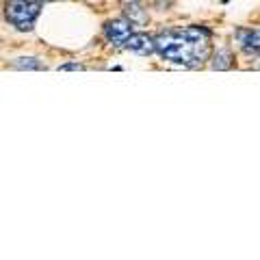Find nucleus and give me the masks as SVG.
Instances as JSON below:
<instances>
[{
  "label": "nucleus",
  "instance_id": "nucleus-1",
  "mask_svg": "<svg viewBox=\"0 0 260 260\" xmlns=\"http://www.w3.org/2000/svg\"><path fill=\"white\" fill-rule=\"evenodd\" d=\"M210 30L204 26H184L160 32L154 37V46L165 61L184 68H200L210 56Z\"/></svg>",
  "mask_w": 260,
  "mask_h": 260
},
{
  "label": "nucleus",
  "instance_id": "nucleus-2",
  "mask_svg": "<svg viewBox=\"0 0 260 260\" xmlns=\"http://www.w3.org/2000/svg\"><path fill=\"white\" fill-rule=\"evenodd\" d=\"M42 13V0H7L5 18L18 30H30Z\"/></svg>",
  "mask_w": 260,
  "mask_h": 260
},
{
  "label": "nucleus",
  "instance_id": "nucleus-6",
  "mask_svg": "<svg viewBox=\"0 0 260 260\" xmlns=\"http://www.w3.org/2000/svg\"><path fill=\"white\" fill-rule=\"evenodd\" d=\"M124 13L133 24H145L148 22V11L143 9V5L139 3V0H128V3L124 5Z\"/></svg>",
  "mask_w": 260,
  "mask_h": 260
},
{
  "label": "nucleus",
  "instance_id": "nucleus-9",
  "mask_svg": "<svg viewBox=\"0 0 260 260\" xmlns=\"http://www.w3.org/2000/svg\"><path fill=\"white\" fill-rule=\"evenodd\" d=\"M59 70H83V65H78V63H70V65H61Z\"/></svg>",
  "mask_w": 260,
  "mask_h": 260
},
{
  "label": "nucleus",
  "instance_id": "nucleus-7",
  "mask_svg": "<svg viewBox=\"0 0 260 260\" xmlns=\"http://www.w3.org/2000/svg\"><path fill=\"white\" fill-rule=\"evenodd\" d=\"M234 65V54L230 50H217L213 56V70H230Z\"/></svg>",
  "mask_w": 260,
  "mask_h": 260
},
{
  "label": "nucleus",
  "instance_id": "nucleus-10",
  "mask_svg": "<svg viewBox=\"0 0 260 260\" xmlns=\"http://www.w3.org/2000/svg\"><path fill=\"white\" fill-rule=\"evenodd\" d=\"M221 3H228V0H221Z\"/></svg>",
  "mask_w": 260,
  "mask_h": 260
},
{
  "label": "nucleus",
  "instance_id": "nucleus-5",
  "mask_svg": "<svg viewBox=\"0 0 260 260\" xmlns=\"http://www.w3.org/2000/svg\"><path fill=\"white\" fill-rule=\"evenodd\" d=\"M239 44L245 54H258L260 52V30H241Z\"/></svg>",
  "mask_w": 260,
  "mask_h": 260
},
{
  "label": "nucleus",
  "instance_id": "nucleus-4",
  "mask_svg": "<svg viewBox=\"0 0 260 260\" xmlns=\"http://www.w3.org/2000/svg\"><path fill=\"white\" fill-rule=\"evenodd\" d=\"M124 46L128 48V50L137 52V54H152V52H156L154 39L150 35H145V32H133V35L126 39Z\"/></svg>",
  "mask_w": 260,
  "mask_h": 260
},
{
  "label": "nucleus",
  "instance_id": "nucleus-8",
  "mask_svg": "<svg viewBox=\"0 0 260 260\" xmlns=\"http://www.w3.org/2000/svg\"><path fill=\"white\" fill-rule=\"evenodd\" d=\"M13 68H18V70H42V63H39L37 59H32V56H28V59H18L13 63Z\"/></svg>",
  "mask_w": 260,
  "mask_h": 260
},
{
  "label": "nucleus",
  "instance_id": "nucleus-3",
  "mask_svg": "<svg viewBox=\"0 0 260 260\" xmlns=\"http://www.w3.org/2000/svg\"><path fill=\"white\" fill-rule=\"evenodd\" d=\"M104 35H107V39L113 46L126 44V39L133 35V22L124 20V18L111 20V22H107V26H104Z\"/></svg>",
  "mask_w": 260,
  "mask_h": 260
}]
</instances>
